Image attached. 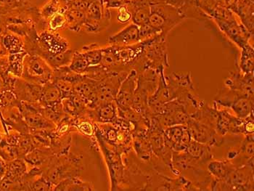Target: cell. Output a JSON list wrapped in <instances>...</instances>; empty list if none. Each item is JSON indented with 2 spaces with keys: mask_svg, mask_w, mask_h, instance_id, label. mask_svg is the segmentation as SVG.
<instances>
[{
  "mask_svg": "<svg viewBox=\"0 0 254 191\" xmlns=\"http://www.w3.org/2000/svg\"><path fill=\"white\" fill-rule=\"evenodd\" d=\"M150 145L153 151L160 152L163 150V145H164V136L158 131H154L152 133L150 136Z\"/></svg>",
  "mask_w": 254,
  "mask_h": 191,
  "instance_id": "4316f807",
  "label": "cell"
},
{
  "mask_svg": "<svg viewBox=\"0 0 254 191\" xmlns=\"http://www.w3.org/2000/svg\"><path fill=\"white\" fill-rule=\"evenodd\" d=\"M131 13V21L140 26L147 24L150 14L149 0H130L127 4Z\"/></svg>",
  "mask_w": 254,
  "mask_h": 191,
  "instance_id": "52a82bcc",
  "label": "cell"
},
{
  "mask_svg": "<svg viewBox=\"0 0 254 191\" xmlns=\"http://www.w3.org/2000/svg\"><path fill=\"white\" fill-rule=\"evenodd\" d=\"M235 14L246 29L254 34V0H237Z\"/></svg>",
  "mask_w": 254,
  "mask_h": 191,
  "instance_id": "ba28073f",
  "label": "cell"
},
{
  "mask_svg": "<svg viewBox=\"0 0 254 191\" xmlns=\"http://www.w3.org/2000/svg\"><path fill=\"white\" fill-rule=\"evenodd\" d=\"M61 9L60 0H50L40 10V15L44 19L49 20Z\"/></svg>",
  "mask_w": 254,
  "mask_h": 191,
  "instance_id": "2e32d148",
  "label": "cell"
},
{
  "mask_svg": "<svg viewBox=\"0 0 254 191\" xmlns=\"http://www.w3.org/2000/svg\"><path fill=\"white\" fill-rule=\"evenodd\" d=\"M48 188V186H47L46 183L42 181L37 182V184L35 185V189L37 191H47Z\"/></svg>",
  "mask_w": 254,
  "mask_h": 191,
  "instance_id": "e575fe53",
  "label": "cell"
},
{
  "mask_svg": "<svg viewBox=\"0 0 254 191\" xmlns=\"http://www.w3.org/2000/svg\"><path fill=\"white\" fill-rule=\"evenodd\" d=\"M61 91L57 86H50L44 93V99L48 103H54L61 98Z\"/></svg>",
  "mask_w": 254,
  "mask_h": 191,
  "instance_id": "484cf974",
  "label": "cell"
},
{
  "mask_svg": "<svg viewBox=\"0 0 254 191\" xmlns=\"http://www.w3.org/2000/svg\"><path fill=\"white\" fill-rule=\"evenodd\" d=\"M225 83L233 90L241 91L249 95L254 93V73H233Z\"/></svg>",
  "mask_w": 254,
  "mask_h": 191,
  "instance_id": "9c48e42d",
  "label": "cell"
},
{
  "mask_svg": "<svg viewBox=\"0 0 254 191\" xmlns=\"http://www.w3.org/2000/svg\"><path fill=\"white\" fill-rule=\"evenodd\" d=\"M254 136L248 137L244 141V145L242 146V150L244 153L249 155L254 154Z\"/></svg>",
  "mask_w": 254,
  "mask_h": 191,
  "instance_id": "4dcf8cb0",
  "label": "cell"
},
{
  "mask_svg": "<svg viewBox=\"0 0 254 191\" xmlns=\"http://www.w3.org/2000/svg\"><path fill=\"white\" fill-rule=\"evenodd\" d=\"M111 18V11L105 7L103 0H93L86 11L83 26L89 32H98L109 23Z\"/></svg>",
  "mask_w": 254,
  "mask_h": 191,
  "instance_id": "3957f363",
  "label": "cell"
},
{
  "mask_svg": "<svg viewBox=\"0 0 254 191\" xmlns=\"http://www.w3.org/2000/svg\"><path fill=\"white\" fill-rule=\"evenodd\" d=\"M150 14L147 24L158 33L166 37L169 31L186 20L177 8L166 4L164 0H149Z\"/></svg>",
  "mask_w": 254,
  "mask_h": 191,
  "instance_id": "6da1fadb",
  "label": "cell"
},
{
  "mask_svg": "<svg viewBox=\"0 0 254 191\" xmlns=\"http://www.w3.org/2000/svg\"><path fill=\"white\" fill-rule=\"evenodd\" d=\"M213 20L219 29L241 49L246 44L249 43V40L253 36V34L246 29L233 11L222 18Z\"/></svg>",
  "mask_w": 254,
  "mask_h": 191,
  "instance_id": "7a4b0ae2",
  "label": "cell"
},
{
  "mask_svg": "<svg viewBox=\"0 0 254 191\" xmlns=\"http://www.w3.org/2000/svg\"><path fill=\"white\" fill-rule=\"evenodd\" d=\"M56 85L59 87L61 92H69L73 87V83L70 82V81L60 78L56 81Z\"/></svg>",
  "mask_w": 254,
  "mask_h": 191,
  "instance_id": "f546056e",
  "label": "cell"
},
{
  "mask_svg": "<svg viewBox=\"0 0 254 191\" xmlns=\"http://www.w3.org/2000/svg\"><path fill=\"white\" fill-rule=\"evenodd\" d=\"M141 42L139 27L134 23L128 24L125 29L111 36L109 42L114 45L128 46Z\"/></svg>",
  "mask_w": 254,
  "mask_h": 191,
  "instance_id": "8992f818",
  "label": "cell"
},
{
  "mask_svg": "<svg viewBox=\"0 0 254 191\" xmlns=\"http://www.w3.org/2000/svg\"><path fill=\"white\" fill-rule=\"evenodd\" d=\"M115 109L111 104L104 105L100 108L99 116L103 122H111L115 117Z\"/></svg>",
  "mask_w": 254,
  "mask_h": 191,
  "instance_id": "d4e9b609",
  "label": "cell"
},
{
  "mask_svg": "<svg viewBox=\"0 0 254 191\" xmlns=\"http://www.w3.org/2000/svg\"><path fill=\"white\" fill-rule=\"evenodd\" d=\"M74 88L76 93L83 98H90L95 94L92 82L84 81L83 78L76 83Z\"/></svg>",
  "mask_w": 254,
  "mask_h": 191,
  "instance_id": "ffe728a7",
  "label": "cell"
},
{
  "mask_svg": "<svg viewBox=\"0 0 254 191\" xmlns=\"http://www.w3.org/2000/svg\"><path fill=\"white\" fill-rule=\"evenodd\" d=\"M68 68L74 73L81 74L88 71L89 65L82 53H73Z\"/></svg>",
  "mask_w": 254,
  "mask_h": 191,
  "instance_id": "9a60e30c",
  "label": "cell"
},
{
  "mask_svg": "<svg viewBox=\"0 0 254 191\" xmlns=\"http://www.w3.org/2000/svg\"><path fill=\"white\" fill-rule=\"evenodd\" d=\"M40 41L49 54H58L68 51V43L59 35L45 32L41 34Z\"/></svg>",
  "mask_w": 254,
  "mask_h": 191,
  "instance_id": "8fae6325",
  "label": "cell"
},
{
  "mask_svg": "<svg viewBox=\"0 0 254 191\" xmlns=\"http://www.w3.org/2000/svg\"><path fill=\"white\" fill-rule=\"evenodd\" d=\"M208 170L216 176V178H225L231 172V169L228 164L221 161H214L208 165Z\"/></svg>",
  "mask_w": 254,
  "mask_h": 191,
  "instance_id": "ac0fdd59",
  "label": "cell"
},
{
  "mask_svg": "<svg viewBox=\"0 0 254 191\" xmlns=\"http://www.w3.org/2000/svg\"><path fill=\"white\" fill-rule=\"evenodd\" d=\"M28 122H29V124H31V125H34V126H35V125L39 126V125L42 124L41 118L38 117V116H31V117H29Z\"/></svg>",
  "mask_w": 254,
  "mask_h": 191,
  "instance_id": "d6a6232c",
  "label": "cell"
},
{
  "mask_svg": "<svg viewBox=\"0 0 254 191\" xmlns=\"http://www.w3.org/2000/svg\"><path fill=\"white\" fill-rule=\"evenodd\" d=\"M237 0H199V7L201 10L213 7L229 9L235 12Z\"/></svg>",
  "mask_w": 254,
  "mask_h": 191,
  "instance_id": "5bb4252c",
  "label": "cell"
},
{
  "mask_svg": "<svg viewBox=\"0 0 254 191\" xmlns=\"http://www.w3.org/2000/svg\"><path fill=\"white\" fill-rule=\"evenodd\" d=\"M253 101L249 96L240 97L234 100L231 104L232 109L238 117L246 118L253 112Z\"/></svg>",
  "mask_w": 254,
  "mask_h": 191,
  "instance_id": "4fadbf2b",
  "label": "cell"
},
{
  "mask_svg": "<svg viewBox=\"0 0 254 191\" xmlns=\"http://www.w3.org/2000/svg\"><path fill=\"white\" fill-rule=\"evenodd\" d=\"M130 0H103L105 7L108 10L118 9L122 6L127 5Z\"/></svg>",
  "mask_w": 254,
  "mask_h": 191,
  "instance_id": "f1b7e54d",
  "label": "cell"
},
{
  "mask_svg": "<svg viewBox=\"0 0 254 191\" xmlns=\"http://www.w3.org/2000/svg\"><path fill=\"white\" fill-rule=\"evenodd\" d=\"M239 68L244 74L254 73V50L250 43L246 44L241 48Z\"/></svg>",
  "mask_w": 254,
  "mask_h": 191,
  "instance_id": "7c38bea8",
  "label": "cell"
},
{
  "mask_svg": "<svg viewBox=\"0 0 254 191\" xmlns=\"http://www.w3.org/2000/svg\"><path fill=\"white\" fill-rule=\"evenodd\" d=\"M86 61L88 63L89 67L98 66L100 65L103 56V48H94L87 50L82 53Z\"/></svg>",
  "mask_w": 254,
  "mask_h": 191,
  "instance_id": "e0dca14e",
  "label": "cell"
},
{
  "mask_svg": "<svg viewBox=\"0 0 254 191\" xmlns=\"http://www.w3.org/2000/svg\"><path fill=\"white\" fill-rule=\"evenodd\" d=\"M78 128L80 130L87 135L91 136L93 134V128L88 122H83V123L80 124Z\"/></svg>",
  "mask_w": 254,
  "mask_h": 191,
  "instance_id": "1f68e13d",
  "label": "cell"
},
{
  "mask_svg": "<svg viewBox=\"0 0 254 191\" xmlns=\"http://www.w3.org/2000/svg\"><path fill=\"white\" fill-rule=\"evenodd\" d=\"M26 53H18L12 54L10 57V67L12 71L17 75H20L23 71V62Z\"/></svg>",
  "mask_w": 254,
  "mask_h": 191,
  "instance_id": "603a6c76",
  "label": "cell"
},
{
  "mask_svg": "<svg viewBox=\"0 0 254 191\" xmlns=\"http://www.w3.org/2000/svg\"><path fill=\"white\" fill-rule=\"evenodd\" d=\"M164 135L169 146L177 151L186 150L192 140L189 129L183 126H173L168 128Z\"/></svg>",
  "mask_w": 254,
  "mask_h": 191,
  "instance_id": "277c9868",
  "label": "cell"
},
{
  "mask_svg": "<svg viewBox=\"0 0 254 191\" xmlns=\"http://www.w3.org/2000/svg\"><path fill=\"white\" fill-rule=\"evenodd\" d=\"M3 82H4V81H3L2 77H1V76H0V87H1V85H2Z\"/></svg>",
  "mask_w": 254,
  "mask_h": 191,
  "instance_id": "8d00e7d4",
  "label": "cell"
},
{
  "mask_svg": "<svg viewBox=\"0 0 254 191\" xmlns=\"http://www.w3.org/2000/svg\"><path fill=\"white\" fill-rule=\"evenodd\" d=\"M186 151L192 159H200L204 156L205 153L206 152V146L203 145V143L191 140L190 143L188 144Z\"/></svg>",
  "mask_w": 254,
  "mask_h": 191,
  "instance_id": "d6986e66",
  "label": "cell"
},
{
  "mask_svg": "<svg viewBox=\"0 0 254 191\" xmlns=\"http://www.w3.org/2000/svg\"><path fill=\"white\" fill-rule=\"evenodd\" d=\"M26 63V72L29 77L45 81L51 77V69L45 61L39 56H30Z\"/></svg>",
  "mask_w": 254,
  "mask_h": 191,
  "instance_id": "5b68a950",
  "label": "cell"
},
{
  "mask_svg": "<svg viewBox=\"0 0 254 191\" xmlns=\"http://www.w3.org/2000/svg\"><path fill=\"white\" fill-rule=\"evenodd\" d=\"M108 139H109V140L111 141H115L117 140V132H116V131L114 130V129H111V130L108 131Z\"/></svg>",
  "mask_w": 254,
  "mask_h": 191,
  "instance_id": "d590c367",
  "label": "cell"
},
{
  "mask_svg": "<svg viewBox=\"0 0 254 191\" xmlns=\"http://www.w3.org/2000/svg\"><path fill=\"white\" fill-rule=\"evenodd\" d=\"M188 123L189 125L188 129L194 140L203 144L213 143L215 132L212 129L203 124L192 120H189Z\"/></svg>",
  "mask_w": 254,
  "mask_h": 191,
  "instance_id": "30bf717a",
  "label": "cell"
},
{
  "mask_svg": "<svg viewBox=\"0 0 254 191\" xmlns=\"http://www.w3.org/2000/svg\"><path fill=\"white\" fill-rule=\"evenodd\" d=\"M117 20L122 23H127L131 20V13L127 5L118 8Z\"/></svg>",
  "mask_w": 254,
  "mask_h": 191,
  "instance_id": "83f0119b",
  "label": "cell"
},
{
  "mask_svg": "<svg viewBox=\"0 0 254 191\" xmlns=\"http://www.w3.org/2000/svg\"><path fill=\"white\" fill-rule=\"evenodd\" d=\"M232 118L233 116L225 111H222L218 115L216 126H217L218 130L222 135H225L226 133L229 131Z\"/></svg>",
  "mask_w": 254,
  "mask_h": 191,
  "instance_id": "7402d4cb",
  "label": "cell"
},
{
  "mask_svg": "<svg viewBox=\"0 0 254 191\" xmlns=\"http://www.w3.org/2000/svg\"><path fill=\"white\" fill-rule=\"evenodd\" d=\"M71 101L73 102V104H74L76 110H80V109H81V108L83 107L82 101H81V98H80L79 97L74 96Z\"/></svg>",
  "mask_w": 254,
  "mask_h": 191,
  "instance_id": "836d02e7",
  "label": "cell"
},
{
  "mask_svg": "<svg viewBox=\"0 0 254 191\" xmlns=\"http://www.w3.org/2000/svg\"><path fill=\"white\" fill-rule=\"evenodd\" d=\"M49 27L51 31H56L58 29L64 28L65 25L68 24L66 15L62 10L56 12L49 20Z\"/></svg>",
  "mask_w": 254,
  "mask_h": 191,
  "instance_id": "44dd1931",
  "label": "cell"
},
{
  "mask_svg": "<svg viewBox=\"0 0 254 191\" xmlns=\"http://www.w3.org/2000/svg\"><path fill=\"white\" fill-rule=\"evenodd\" d=\"M4 44L6 48L10 52L11 54L18 53L21 51L22 44L19 39L12 35H7L4 37Z\"/></svg>",
  "mask_w": 254,
  "mask_h": 191,
  "instance_id": "cb8c5ba5",
  "label": "cell"
}]
</instances>
